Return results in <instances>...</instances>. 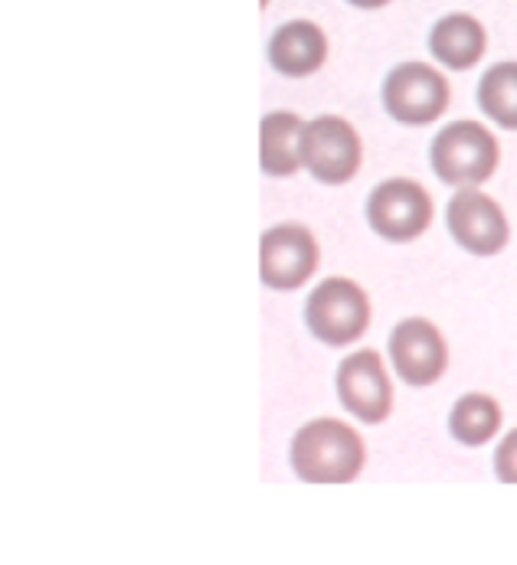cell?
Wrapping results in <instances>:
<instances>
[{
  "mask_svg": "<svg viewBox=\"0 0 517 565\" xmlns=\"http://www.w3.org/2000/svg\"><path fill=\"white\" fill-rule=\"evenodd\" d=\"M321 262L318 239L298 226V223H282L262 233L258 245V275L262 285L272 291H295L302 288Z\"/></svg>",
  "mask_w": 517,
  "mask_h": 565,
  "instance_id": "obj_5",
  "label": "cell"
},
{
  "mask_svg": "<svg viewBox=\"0 0 517 565\" xmlns=\"http://www.w3.org/2000/svg\"><path fill=\"white\" fill-rule=\"evenodd\" d=\"M488 50V30L472 13H449L430 30V53L455 73H465L482 63Z\"/></svg>",
  "mask_w": 517,
  "mask_h": 565,
  "instance_id": "obj_12",
  "label": "cell"
},
{
  "mask_svg": "<svg viewBox=\"0 0 517 565\" xmlns=\"http://www.w3.org/2000/svg\"><path fill=\"white\" fill-rule=\"evenodd\" d=\"M305 121L292 111H272L258 125V161L268 177H292L302 167Z\"/></svg>",
  "mask_w": 517,
  "mask_h": 565,
  "instance_id": "obj_13",
  "label": "cell"
},
{
  "mask_svg": "<svg viewBox=\"0 0 517 565\" xmlns=\"http://www.w3.org/2000/svg\"><path fill=\"white\" fill-rule=\"evenodd\" d=\"M482 111L505 131H517V63H495L478 82Z\"/></svg>",
  "mask_w": 517,
  "mask_h": 565,
  "instance_id": "obj_15",
  "label": "cell"
},
{
  "mask_svg": "<svg viewBox=\"0 0 517 565\" xmlns=\"http://www.w3.org/2000/svg\"><path fill=\"white\" fill-rule=\"evenodd\" d=\"M338 396L354 418L380 425L393 408V386L377 350H357L338 366Z\"/></svg>",
  "mask_w": 517,
  "mask_h": 565,
  "instance_id": "obj_10",
  "label": "cell"
},
{
  "mask_svg": "<svg viewBox=\"0 0 517 565\" xmlns=\"http://www.w3.org/2000/svg\"><path fill=\"white\" fill-rule=\"evenodd\" d=\"M328 60V36L312 20H292L282 23L268 40V63L275 73L288 79L315 76Z\"/></svg>",
  "mask_w": 517,
  "mask_h": 565,
  "instance_id": "obj_11",
  "label": "cell"
},
{
  "mask_svg": "<svg viewBox=\"0 0 517 565\" xmlns=\"http://www.w3.org/2000/svg\"><path fill=\"white\" fill-rule=\"evenodd\" d=\"M502 422H505L502 405H498V399L485 396V393H468V396H462L458 403L452 405V412H449V431H452V438H455L458 445H465V448H482V445H488V441L498 435Z\"/></svg>",
  "mask_w": 517,
  "mask_h": 565,
  "instance_id": "obj_14",
  "label": "cell"
},
{
  "mask_svg": "<svg viewBox=\"0 0 517 565\" xmlns=\"http://www.w3.org/2000/svg\"><path fill=\"white\" fill-rule=\"evenodd\" d=\"M350 7H360V10H380V7H387V3H393V0H347Z\"/></svg>",
  "mask_w": 517,
  "mask_h": 565,
  "instance_id": "obj_17",
  "label": "cell"
},
{
  "mask_svg": "<svg viewBox=\"0 0 517 565\" xmlns=\"http://www.w3.org/2000/svg\"><path fill=\"white\" fill-rule=\"evenodd\" d=\"M452 102L449 79L430 63H400L383 79V108L400 125H430Z\"/></svg>",
  "mask_w": 517,
  "mask_h": 565,
  "instance_id": "obj_6",
  "label": "cell"
},
{
  "mask_svg": "<svg viewBox=\"0 0 517 565\" xmlns=\"http://www.w3.org/2000/svg\"><path fill=\"white\" fill-rule=\"evenodd\" d=\"M390 360L407 386H432L449 370V347L426 318H407L390 333Z\"/></svg>",
  "mask_w": 517,
  "mask_h": 565,
  "instance_id": "obj_9",
  "label": "cell"
},
{
  "mask_svg": "<svg viewBox=\"0 0 517 565\" xmlns=\"http://www.w3.org/2000/svg\"><path fill=\"white\" fill-rule=\"evenodd\" d=\"M367 223L387 243H413L432 226V196L416 180H383L367 200Z\"/></svg>",
  "mask_w": 517,
  "mask_h": 565,
  "instance_id": "obj_4",
  "label": "cell"
},
{
  "mask_svg": "<svg viewBox=\"0 0 517 565\" xmlns=\"http://www.w3.org/2000/svg\"><path fill=\"white\" fill-rule=\"evenodd\" d=\"M445 223H449L452 239L472 255H498L511 239L505 210L475 186H462L449 200Z\"/></svg>",
  "mask_w": 517,
  "mask_h": 565,
  "instance_id": "obj_8",
  "label": "cell"
},
{
  "mask_svg": "<svg viewBox=\"0 0 517 565\" xmlns=\"http://www.w3.org/2000/svg\"><path fill=\"white\" fill-rule=\"evenodd\" d=\"M292 468L308 484H350L363 468V441L347 422L315 418L292 438Z\"/></svg>",
  "mask_w": 517,
  "mask_h": 565,
  "instance_id": "obj_1",
  "label": "cell"
},
{
  "mask_svg": "<svg viewBox=\"0 0 517 565\" xmlns=\"http://www.w3.org/2000/svg\"><path fill=\"white\" fill-rule=\"evenodd\" d=\"M360 138L341 115H321L305 125L302 167L325 186H341L360 170Z\"/></svg>",
  "mask_w": 517,
  "mask_h": 565,
  "instance_id": "obj_7",
  "label": "cell"
},
{
  "mask_svg": "<svg viewBox=\"0 0 517 565\" xmlns=\"http://www.w3.org/2000/svg\"><path fill=\"white\" fill-rule=\"evenodd\" d=\"M305 321L321 343L347 347L370 327V298L350 278H325L308 295Z\"/></svg>",
  "mask_w": 517,
  "mask_h": 565,
  "instance_id": "obj_3",
  "label": "cell"
},
{
  "mask_svg": "<svg viewBox=\"0 0 517 565\" xmlns=\"http://www.w3.org/2000/svg\"><path fill=\"white\" fill-rule=\"evenodd\" d=\"M495 475L505 484H517V428L502 438V445L495 451Z\"/></svg>",
  "mask_w": 517,
  "mask_h": 565,
  "instance_id": "obj_16",
  "label": "cell"
},
{
  "mask_svg": "<svg viewBox=\"0 0 517 565\" xmlns=\"http://www.w3.org/2000/svg\"><path fill=\"white\" fill-rule=\"evenodd\" d=\"M432 170L449 186H478L485 183L502 161L498 138L478 121H452L445 125L430 151Z\"/></svg>",
  "mask_w": 517,
  "mask_h": 565,
  "instance_id": "obj_2",
  "label": "cell"
}]
</instances>
